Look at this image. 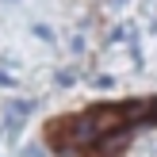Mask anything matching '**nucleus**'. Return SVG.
<instances>
[{"label": "nucleus", "instance_id": "nucleus-1", "mask_svg": "<svg viewBox=\"0 0 157 157\" xmlns=\"http://www.w3.org/2000/svg\"><path fill=\"white\" fill-rule=\"evenodd\" d=\"M88 119H92V127H96V134L107 138V134H119L130 115L123 111V107H88Z\"/></svg>", "mask_w": 157, "mask_h": 157}, {"label": "nucleus", "instance_id": "nucleus-2", "mask_svg": "<svg viewBox=\"0 0 157 157\" xmlns=\"http://www.w3.org/2000/svg\"><path fill=\"white\" fill-rule=\"evenodd\" d=\"M31 100H12V104H8V119H4V130L8 134H15V127H23V119H27L31 115Z\"/></svg>", "mask_w": 157, "mask_h": 157}, {"label": "nucleus", "instance_id": "nucleus-3", "mask_svg": "<svg viewBox=\"0 0 157 157\" xmlns=\"http://www.w3.org/2000/svg\"><path fill=\"white\" fill-rule=\"evenodd\" d=\"M54 81H58V88H69V84H73V73H69V69H61Z\"/></svg>", "mask_w": 157, "mask_h": 157}, {"label": "nucleus", "instance_id": "nucleus-4", "mask_svg": "<svg viewBox=\"0 0 157 157\" xmlns=\"http://www.w3.org/2000/svg\"><path fill=\"white\" fill-rule=\"evenodd\" d=\"M58 157H84V153H81V146H61Z\"/></svg>", "mask_w": 157, "mask_h": 157}, {"label": "nucleus", "instance_id": "nucleus-5", "mask_svg": "<svg viewBox=\"0 0 157 157\" xmlns=\"http://www.w3.org/2000/svg\"><path fill=\"white\" fill-rule=\"evenodd\" d=\"M92 84H96L100 92H107V88H111V84H115V77H96V81H92Z\"/></svg>", "mask_w": 157, "mask_h": 157}, {"label": "nucleus", "instance_id": "nucleus-6", "mask_svg": "<svg viewBox=\"0 0 157 157\" xmlns=\"http://www.w3.org/2000/svg\"><path fill=\"white\" fill-rule=\"evenodd\" d=\"M35 35H38V38H54V31L46 27V23H38V27H35Z\"/></svg>", "mask_w": 157, "mask_h": 157}, {"label": "nucleus", "instance_id": "nucleus-7", "mask_svg": "<svg viewBox=\"0 0 157 157\" xmlns=\"http://www.w3.org/2000/svg\"><path fill=\"white\" fill-rule=\"evenodd\" d=\"M0 88H15V81H12V77L4 73V69H0Z\"/></svg>", "mask_w": 157, "mask_h": 157}, {"label": "nucleus", "instance_id": "nucleus-8", "mask_svg": "<svg viewBox=\"0 0 157 157\" xmlns=\"http://www.w3.org/2000/svg\"><path fill=\"white\" fill-rule=\"evenodd\" d=\"M23 157H42V150H38V146H27V150H23Z\"/></svg>", "mask_w": 157, "mask_h": 157}, {"label": "nucleus", "instance_id": "nucleus-9", "mask_svg": "<svg viewBox=\"0 0 157 157\" xmlns=\"http://www.w3.org/2000/svg\"><path fill=\"white\" fill-rule=\"evenodd\" d=\"M111 4H115V8H123V4H127V0H111Z\"/></svg>", "mask_w": 157, "mask_h": 157}]
</instances>
